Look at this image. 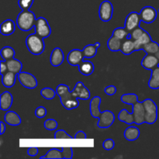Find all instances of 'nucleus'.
Here are the masks:
<instances>
[{"label":"nucleus","mask_w":159,"mask_h":159,"mask_svg":"<svg viewBox=\"0 0 159 159\" xmlns=\"http://www.w3.org/2000/svg\"><path fill=\"white\" fill-rule=\"evenodd\" d=\"M155 55H156V57H158V60H159V51H158V52L156 53V54H155Z\"/></svg>","instance_id":"49"},{"label":"nucleus","mask_w":159,"mask_h":159,"mask_svg":"<svg viewBox=\"0 0 159 159\" xmlns=\"http://www.w3.org/2000/svg\"><path fill=\"white\" fill-rule=\"evenodd\" d=\"M71 93L77 99H82V100H87L90 99V96H91V93L89 89L85 87L82 82H78L76 83Z\"/></svg>","instance_id":"12"},{"label":"nucleus","mask_w":159,"mask_h":159,"mask_svg":"<svg viewBox=\"0 0 159 159\" xmlns=\"http://www.w3.org/2000/svg\"><path fill=\"white\" fill-rule=\"evenodd\" d=\"M56 91H54L53 89L49 88V87H46V88L42 89L41 91H40V95L43 96L44 99H48V100H51V99H53L54 97H55Z\"/></svg>","instance_id":"35"},{"label":"nucleus","mask_w":159,"mask_h":159,"mask_svg":"<svg viewBox=\"0 0 159 159\" xmlns=\"http://www.w3.org/2000/svg\"><path fill=\"white\" fill-rule=\"evenodd\" d=\"M94 44H95V45H96V47H97V48H99V47H100V46H101L100 43H99V42H96V43H94Z\"/></svg>","instance_id":"48"},{"label":"nucleus","mask_w":159,"mask_h":159,"mask_svg":"<svg viewBox=\"0 0 159 159\" xmlns=\"http://www.w3.org/2000/svg\"><path fill=\"white\" fill-rule=\"evenodd\" d=\"M15 23L12 20H6L2 23L0 26V32L4 36L12 35L15 32Z\"/></svg>","instance_id":"18"},{"label":"nucleus","mask_w":159,"mask_h":159,"mask_svg":"<svg viewBox=\"0 0 159 159\" xmlns=\"http://www.w3.org/2000/svg\"><path fill=\"white\" fill-rule=\"evenodd\" d=\"M56 93L60 98L61 103L66 110H71L79 107V102L78 100L79 99H77L72 94L68 85H65V84L58 85L56 89Z\"/></svg>","instance_id":"1"},{"label":"nucleus","mask_w":159,"mask_h":159,"mask_svg":"<svg viewBox=\"0 0 159 159\" xmlns=\"http://www.w3.org/2000/svg\"><path fill=\"white\" fill-rule=\"evenodd\" d=\"M78 66H79V70L81 72V74L85 76L92 75L95 70L94 65L90 61L83 60Z\"/></svg>","instance_id":"20"},{"label":"nucleus","mask_w":159,"mask_h":159,"mask_svg":"<svg viewBox=\"0 0 159 159\" xmlns=\"http://www.w3.org/2000/svg\"><path fill=\"white\" fill-rule=\"evenodd\" d=\"M148 86L152 89H159V65L152 70V76L148 82Z\"/></svg>","instance_id":"26"},{"label":"nucleus","mask_w":159,"mask_h":159,"mask_svg":"<svg viewBox=\"0 0 159 159\" xmlns=\"http://www.w3.org/2000/svg\"><path fill=\"white\" fill-rule=\"evenodd\" d=\"M57 122L54 119H48L44 121V127L48 130H54L57 128Z\"/></svg>","instance_id":"38"},{"label":"nucleus","mask_w":159,"mask_h":159,"mask_svg":"<svg viewBox=\"0 0 159 159\" xmlns=\"http://www.w3.org/2000/svg\"><path fill=\"white\" fill-rule=\"evenodd\" d=\"M54 138V139H71L72 137L68 134V133L64 130H58L55 132Z\"/></svg>","instance_id":"39"},{"label":"nucleus","mask_w":159,"mask_h":159,"mask_svg":"<svg viewBox=\"0 0 159 159\" xmlns=\"http://www.w3.org/2000/svg\"><path fill=\"white\" fill-rule=\"evenodd\" d=\"M0 126H1V134H3L4 132L6 131V125H5V124L2 121H1L0 122Z\"/></svg>","instance_id":"47"},{"label":"nucleus","mask_w":159,"mask_h":159,"mask_svg":"<svg viewBox=\"0 0 159 159\" xmlns=\"http://www.w3.org/2000/svg\"><path fill=\"white\" fill-rule=\"evenodd\" d=\"M39 149L37 148H30L27 150V154L31 157H34L38 154Z\"/></svg>","instance_id":"45"},{"label":"nucleus","mask_w":159,"mask_h":159,"mask_svg":"<svg viewBox=\"0 0 159 159\" xmlns=\"http://www.w3.org/2000/svg\"><path fill=\"white\" fill-rule=\"evenodd\" d=\"M62 155H63V158L71 159L73 156V151L71 148H62Z\"/></svg>","instance_id":"42"},{"label":"nucleus","mask_w":159,"mask_h":159,"mask_svg":"<svg viewBox=\"0 0 159 159\" xmlns=\"http://www.w3.org/2000/svg\"><path fill=\"white\" fill-rule=\"evenodd\" d=\"M143 104L145 110V123L148 124H155L158 119V107L156 103L152 99H146L143 101Z\"/></svg>","instance_id":"4"},{"label":"nucleus","mask_w":159,"mask_h":159,"mask_svg":"<svg viewBox=\"0 0 159 159\" xmlns=\"http://www.w3.org/2000/svg\"><path fill=\"white\" fill-rule=\"evenodd\" d=\"M0 71H1V75H3L4 74H6L8 71V67L6 65V61L2 60L0 62Z\"/></svg>","instance_id":"44"},{"label":"nucleus","mask_w":159,"mask_h":159,"mask_svg":"<svg viewBox=\"0 0 159 159\" xmlns=\"http://www.w3.org/2000/svg\"><path fill=\"white\" fill-rule=\"evenodd\" d=\"M17 78L19 79V82H20L23 87L30 89H35L37 86V81L36 78L32 74L29 72H20L17 75Z\"/></svg>","instance_id":"7"},{"label":"nucleus","mask_w":159,"mask_h":159,"mask_svg":"<svg viewBox=\"0 0 159 159\" xmlns=\"http://www.w3.org/2000/svg\"><path fill=\"white\" fill-rule=\"evenodd\" d=\"M47 115V109L44 107H39L35 110V116L37 118H43Z\"/></svg>","instance_id":"41"},{"label":"nucleus","mask_w":159,"mask_h":159,"mask_svg":"<svg viewBox=\"0 0 159 159\" xmlns=\"http://www.w3.org/2000/svg\"><path fill=\"white\" fill-rule=\"evenodd\" d=\"M129 35H130V32L127 30L126 27H117L113 32V36L121 40H124L125 39L128 38Z\"/></svg>","instance_id":"30"},{"label":"nucleus","mask_w":159,"mask_h":159,"mask_svg":"<svg viewBox=\"0 0 159 159\" xmlns=\"http://www.w3.org/2000/svg\"><path fill=\"white\" fill-rule=\"evenodd\" d=\"M132 113L134 117V124H136L137 125H141L145 123V120H144L145 110H144L143 102L138 101L133 106V113Z\"/></svg>","instance_id":"9"},{"label":"nucleus","mask_w":159,"mask_h":159,"mask_svg":"<svg viewBox=\"0 0 159 159\" xmlns=\"http://www.w3.org/2000/svg\"><path fill=\"white\" fill-rule=\"evenodd\" d=\"M35 33L42 38H47L51 34V28L48 20L43 17H39L37 19L35 24Z\"/></svg>","instance_id":"5"},{"label":"nucleus","mask_w":159,"mask_h":159,"mask_svg":"<svg viewBox=\"0 0 159 159\" xmlns=\"http://www.w3.org/2000/svg\"><path fill=\"white\" fill-rule=\"evenodd\" d=\"M121 101L127 105L134 106L137 102H138V96L134 93H127L122 95Z\"/></svg>","instance_id":"31"},{"label":"nucleus","mask_w":159,"mask_h":159,"mask_svg":"<svg viewBox=\"0 0 159 159\" xmlns=\"http://www.w3.org/2000/svg\"><path fill=\"white\" fill-rule=\"evenodd\" d=\"M13 102V98L9 92H4L0 96V108L3 111H8Z\"/></svg>","instance_id":"17"},{"label":"nucleus","mask_w":159,"mask_h":159,"mask_svg":"<svg viewBox=\"0 0 159 159\" xmlns=\"http://www.w3.org/2000/svg\"><path fill=\"white\" fill-rule=\"evenodd\" d=\"M75 139H86L87 136L85 134V132L82 131V130H79L76 133L75 136Z\"/></svg>","instance_id":"46"},{"label":"nucleus","mask_w":159,"mask_h":159,"mask_svg":"<svg viewBox=\"0 0 159 159\" xmlns=\"http://www.w3.org/2000/svg\"><path fill=\"white\" fill-rule=\"evenodd\" d=\"M97 50L98 48L95 44H88L83 48L82 51L85 58H92L96 55Z\"/></svg>","instance_id":"29"},{"label":"nucleus","mask_w":159,"mask_h":159,"mask_svg":"<svg viewBox=\"0 0 159 159\" xmlns=\"http://www.w3.org/2000/svg\"><path fill=\"white\" fill-rule=\"evenodd\" d=\"M65 60V55L64 52L61 48H56L52 51L50 57V61L52 66L58 67L63 63Z\"/></svg>","instance_id":"15"},{"label":"nucleus","mask_w":159,"mask_h":159,"mask_svg":"<svg viewBox=\"0 0 159 159\" xmlns=\"http://www.w3.org/2000/svg\"><path fill=\"white\" fill-rule=\"evenodd\" d=\"M16 52L14 51V49L11 47L6 46L4 47L3 48H2L1 50V56L2 57V59L4 61H8L10 60V59L14 58L15 57Z\"/></svg>","instance_id":"32"},{"label":"nucleus","mask_w":159,"mask_h":159,"mask_svg":"<svg viewBox=\"0 0 159 159\" xmlns=\"http://www.w3.org/2000/svg\"><path fill=\"white\" fill-rule=\"evenodd\" d=\"M158 12H159V9H158Z\"/></svg>","instance_id":"50"},{"label":"nucleus","mask_w":159,"mask_h":159,"mask_svg":"<svg viewBox=\"0 0 159 159\" xmlns=\"http://www.w3.org/2000/svg\"><path fill=\"white\" fill-rule=\"evenodd\" d=\"M6 65L8 67V71H11V72L16 73L17 75L21 72L22 68H23L22 62L16 58H12L10 60L6 61Z\"/></svg>","instance_id":"22"},{"label":"nucleus","mask_w":159,"mask_h":159,"mask_svg":"<svg viewBox=\"0 0 159 159\" xmlns=\"http://www.w3.org/2000/svg\"><path fill=\"white\" fill-rule=\"evenodd\" d=\"M26 45L28 51L34 55H40L44 51L45 43L43 38L36 33L31 34L26 37Z\"/></svg>","instance_id":"3"},{"label":"nucleus","mask_w":159,"mask_h":159,"mask_svg":"<svg viewBox=\"0 0 159 159\" xmlns=\"http://www.w3.org/2000/svg\"><path fill=\"white\" fill-rule=\"evenodd\" d=\"M113 4L108 0L103 1L99 6V16L102 21L108 22L113 17Z\"/></svg>","instance_id":"6"},{"label":"nucleus","mask_w":159,"mask_h":159,"mask_svg":"<svg viewBox=\"0 0 159 159\" xmlns=\"http://www.w3.org/2000/svg\"><path fill=\"white\" fill-rule=\"evenodd\" d=\"M102 147H103V148L107 151L112 150V149L114 148L115 147L114 141H113V139H111V138L107 139L106 141H103V143H102Z\"/></svg>","instance_id":"40"},{"label":"nucleus","mask_w":159,"mask_h":159,"mask_svg":"<svg viewBox=\"0 0 159 159\" xmlns=\"http://www.w3.org/2000/svg\"><path fill=\"white\" fill-rule=\"evenodd\" d=\"M40 158H63L62 151L56 148L50 149L44 156H41Z\"/></svg>","instance_id":"34"},{"label":"nucleus","mask_w":159,"mask_h":159,"mask_svg":"<svg viewBox=\"0 0 159 159\" xmlns=\"http://www.w3.org/2000/svg\"><path fill=\"white\" fill-rule=\"evenodd\" d=\"M104 92H105V93L107 95L113 96L116 93V88L114 85H109V86L106 87L105 89H104Z\"/></svg>","instance_id":"43"},{"label":"nucleus","mask_w":159,"mask_h":159,"mask_svg":"<svg viewBox=\"0 0 159 159\" xmlns=\"http://www.w3.org/2000/svg\"><path fill=\"white\" fill-rule=\"evenodd\" d=\"M17 74L11 71H7L6 74L2 75V82L3 85L6 88H11L16 83V80Z\"/></svg>","instance_id":"24"},{"label":"nucleus","mask_w":159,"mask_h":159,"mask_svg":"<svg viewBox=\"0 0 159 159\" xmlns=\"http://www.w3.org/2000/svg\"><path fill=\"white\" fill-rule=\"evenodd\" d=\"M124 138L129 141H136L140 137V130L136 127L130 126L125 130L124 134Z\"/></svg>","instance_id":"23"},{"label":"nucleus","mask_w":159,"mask_h":159,"mask_svg":"<svg viewBox=\"0 0 159 159\" xmlns=\"http://www.w3.org/2000/svg\"><path fill=\"white\" fill-rule=\"evenodd\" d=\"M123 40L116 38L114 36H112L109 38L107 41V46L110 51H120L121 45H122Z\"/></svg>","instance_id":"28"},{"label":"nucleus","mask_w":159,"mask_h":159,"mask_svg":"<svg viewBox=\"0 0 159 159\" xmlns=\"http://www.w3.org/2000/svg\"><path fill=\"white\" fill-rule=\"evenodd\" d=\"M36 19L34 12L30 10H23L16 18V25L23 31H30L35 26Z\"/></svg>","instance_id":"2"},{"label":"nucleus","mask_w":159,"mask_h":159,"mask_svg":"<svg viewBox=\"0 0 159 159\" xmlns=\"http://www.w3.org/2000/svg\"><path fill=\"white\" fill-rule=\"evenodd\" d=\"M120 51L125 55H129V54H132L134 51H136L134 40H132L131 38H127L123 40Z\"/></svg>","instance_id":"21"},{"label":"nucleus","mask_w":159,"mask_h":159,"mask_svg":"<svg viewBox=\"0 0 159 159\" xmlns=\"http://www.w3.org/2000/svg\"><path fill=\"white\" fill-rule=\"evenodd\" d=\"M142 50L145 51L146 54H155L159 51V44L157 42L152 40L148 43L144 45Z\"/></svg>","instance_id":"33"},{"label":"nucleus","mask_w":159,"mask_h":159,"mask_svg":"<svg viewBox=\"0 0 159 159\" xmlns=\"http://www.w3.org/2000/svg\"><path fill=\"white\" fill-rule=\"evenodd\" d=\"M144 31L145 30H144V29H142L141 26H138V27L135 28L134 30H133L130 33V35H129L128 38H131L133 40H138V38H140V37L143 35Z\"/></svg>","instance_id":"36"},{"label":"nucleus","mask_w":159,"mask_h":159,"mask_svg":"<svg viewBox=\"0 0 159 159\" xmlns=\"http://www.w3.org/2000/svg\"><path fill=\"white\" fill-rule=\"evenodd\" d=\"M118 119L121 122H124L127 124H132L134 123V117L133 113H130L127 110L124 109L121 110L118 115Z\"/></svg>","instance_id":"27"},{"label":"nucleus","mask_w":159,"mask_h":159,"mask_svg":"<svg viewBox=\"0 0 159 159\" xmlns=\"http://www.w3.org/2000/svg\"><path fill=\"white\" fill-rule=\"evenodd\" d=\"M100 104H101V98L99 96H95L90 101L89 110L91 116L94 118L99 119L101 113L100 111Z\"/></svg>","instance_id":"16"},{"label":"nucleus","mask_w":159,"mask_h":159,"mask_svg":"<svg viewBox=\"0 0 159 159\" xmlns=\"http://www.w3.org/2000/svg\"><path fill=\"white\" fill-rule=\"evenodd\" d=\"M152 37H151L150 34L147 32V31H144V33L143 34V35L141 36L140 38H138V40H134L135 43V48H136V51H140V50L143 49V47L145 44L148 43L149 42L152 41Z\"/></svg>","instance_id":"25"},{"label":"nucleus","mask_w":159,"mask_h":159,"mask_svg":"<svg viewBox=\"0 0 159 159\" xmlns=\"http://www.w3.org/2000/svg\"><path fill=\"white\" fill-rule=\"evenodd\" d=\"M34 0H18V5L22 10H30Z\"/></svg>","instance_id":"37"},{"label":"nucleus","mask_w":159,"mask_h":159,"mask_svg":"<svg viewBox=\"0 0 159 159\" xmlns=\"http://www.w3.org/2000/svg\"><path fill=\"white\" fill-rule=\"evenodd\" d=\"M141 21V19L140 13H138L137 12H131L126 17L125 27L130 33L135 28L140 26Z\"/></svg>","instance_id":"11"},{"label":"nucleus","mask_w":159,"mask_h":159,"mask_svg":"<svg viewBox=\"0 0 159 159\" xmlns=\"http://www.w3.org/2000/svg\"><path fill=\"white\" fill-rule=\"evenodd\" d=\"M141 65L145 69L153 70L159 65V60L155 54H147L141 61Z\"/></svg>","instance_id":"14"},{"label":"nucleus","mask_w":159,"mask_h":159,"mask_svg":"<svg viewBox=\"0 0 159 159\" xmlns=\"http://www.w3.org/2000/svg\"><path fill=\"white\" fill-rule=\"evenodd\" d=\"M4 120L10 126H18L22 122L20 116L14 111H8L5 114Z\"/></svg>","instance_id":"19"},{"label":"nucleus","mask_w":159,"mask_h":159,"mask_svg":"<svg viewBox=\"0 0 159 159\" xmlns=\"http://www.w3.org/2000/svg\"><path fill=\"white\" fill-rule=\"evenodd\" d=\"M157 12L156 9L152 6H145L141 9L140 12L141 21L145 23H152L157 18Z\"/></svg>","instance_id":"10"},{"label":"nucleus","mask_w":159,"mask_h":159,"mask_svg":"<svg viewBox=\"0 0 159 159\" xmlns=\"http://www.w3.org/2000/svg\"><path fill=\"white\" fill-rule=\"evenodd\" d=\"M83 51L79 49H73L67 56V61L71 66H77L84 60Z\"/></svg>","instance_id":"13"},{"label":"nucleus","mask_w":159,"mask_h":159,"mask_svg":"<svg viewBox=\"0 0 159 159\" xmlns=\"http://www.w3.org/2000/svg\"><path fill=\"white\" fill-rule=\"evenodd\" d=\"M115 121V115L110 110H105L102 112L99 117L97 127L99 128H108L113 125Z\"/></svg>","instance_id":"8"}]
</instances>
